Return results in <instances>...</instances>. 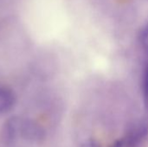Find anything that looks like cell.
Segmentation results:
<instances>
[{
    "instance_id": "2",
    "label": "cell",
    "mask_w": 148,
    "mask_h": 147,
    "mask_svg": "<svg viewBox=\"0 0 148 147\" xmlns=\"http://www.w3.org/2000/svg\"><path fill=\"white\" fill-rule=\"evenodd\" d=\"M21 120L22 118L19 116H11L4 121L0 132L1 141L3 145L10 146L20 137Z\"/></svg>"
},
{
    "instance_id": "7",
    "label": "cell",
    "mask_w": 148,
    "mask_h": 147,
    "mask_svg": "<svg viewBox=\"0 0 148 147\" xmlns=\"http://www.w3.org/2000/svg\"><path fill=\"white\" fill-rule=\"evenodd\" d=\"M81 147H101V146L100 143H99L96 139H88V140L84 141V142L82 144Z\"/></svg>"
},
{
    "instance_id": "1",
    "label": "cell",
    "mask_w": 148,
    "mask_h": 147,
    "mask_svg": "<svg viewBox=\"0 0 148 147\" xmlns=\"http://www.w3.org/2000/svg\"><path fill=\"white\" fill-rule=\"evenodd\" d=\"M46 137L41 125L31 119H23L20 124V138L30 143H41Z\"/></svg>"
},
{
    "instance_id": "4",
    "label": "cell",
    "mask_w": 148,
    "mask_h": 147,
    "mask_svg": "<svg viewBox=\"0 0 148 147\" xmlns=\"http://www.w3.org/2000/svg\"><path fill=\"white\" fill-rule=\"evenodd\" d=\"M16 97L9 88L0 86V115L8 113L15 107Z\"/></svg>"
},
{
    "instance_id": "8",
    "label": "cell",
    "mask_w": 148,
    "mask_h": 147,
    "mask_svg": "<svg viewBox=\"0 0 148 147\" xmlns=\"http://www.w3.org/2000/svg\"><path fill=\"white\" fill-rule=\"evenodd\" d=\"M110 147H127V145L125 138H122V139H119L115 140Z\"/></svg>"
},
{
    "instance_id": "6",
    "label": "cell",
    "mask_w": 148,
    "mask_h": 147,
    "mask_svg": "<svg viewBox=\"0 0 148 147\" xmlns=\"http://www.w3.org/2000/svg\"><path fill=\"white\" fill-rule=\"evenodd\" d=\"M140 42L144 49L148 53V23L142 29L140 35Z\"/></svg>"
},
{
    "instance_id": "5",
    "label": "cell",
    "mask_w": 148,
    "mask_h": 147,
    "mask_svg": "<svg viewBox=\"0 0 148 147\" xmlns=\"http://www.w3.org/2000/svg\"><path fill=\"white\" fill-rule=\"evenodd\" d=\"M142 92H143V98L145 105L148 109V64L146 66L144 72H143V78H142Z\"/></svg>"
},
{
    "instance_id": "3",
    "label": "cell",
    "mask_w": 148,
    "mask_h": 147,
    "mask_svg": "<svg viewBox=\"0 0 148 147\" xmlns=\"http://www.w3.org/2000/svg\"><path fill=\"white\" fill-rule=\"evenodd\" d=\"M148 137V126L140 124L134 126L125 137L127 147H140Z\"/></svg>"
}]
</instances>
